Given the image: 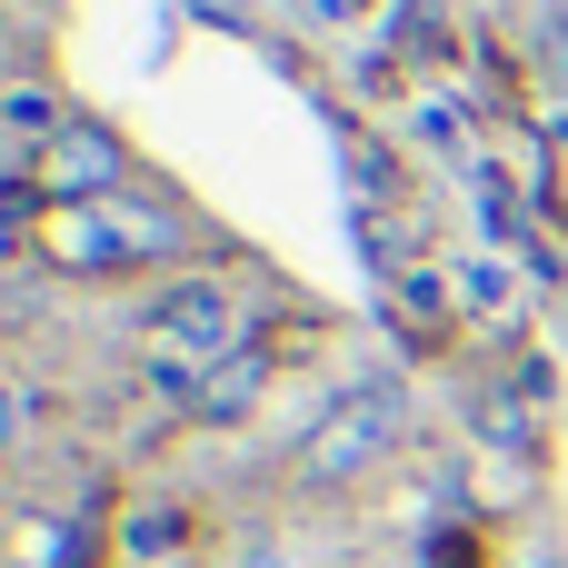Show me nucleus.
<instances>
[{"mask_svg": "<svg viewBox=\"0 0 568 568\" xmlns=\"http://www.w3.org/2000/svg\"><path fill=\"white\" fill-rule=\"evenodd\" d=\"M399 429H409V399H399V379H359V389H339V399L320 409V429L300 439V469H310L320 489H339V479L379 469V459L399 449Z\"/></svg>", "mask_w": 568, "mask_h": 568, "instance_id": "nucleus-1", "label": "nucleus"}, {"mask_svg": "<svg viewBox=\"0 0 568 568\" xmlns=\"http://www.w3.org/2000/svg\"><path fill=\"white\" fill-rule=\"evenodd\" d=\"M170 240H180V220L150 210V200H130V190H110V200H70V210L50 220V250H60L70 270H130V260H160Z\"/></svg>", "mask_w": 568, "mask_h": 568, "instance_id": "nucleus-2", "label": "nucleus"}, {"mask_svg": "<svg viewBox=\"0 0 568 568\" xmlns=\"http://www.w3.org/2000/svg\"><path fill=\"white\" fill-rule=\"evenodd\" d=\"M230 339H240V300H230L220 280H170V290L150 300V349H160L170 369H220Z\"/></svg>", "mask_w": 568, "mask_h": 568, "instance_id": "nucleus-3", "label": "nucleus"}, {"mask_svg": "<svg viewBox=\"0 0 568 568\" xmlns=\"http://www.w3.org/2000/svg\"><path fill=\"white\" fill-rule=\"evenodd\" d=\"M50 180H60L70 200H110V190H120V140H110V130H60V140H50Z\"/></svg>", "mask_w": 568, "mask_h": 568, "instance_id": "nucleus-4", "label": "nucleus"}, {"mask_svg": "<svg viewBox=\"0 0 568 568\" xmlns=\"http://www.w3.org/2000/svg\"><path fill=\"white\" fill-rule=\"evenodd\" d=\"M250 389H260V349L220 359V369L200 379V409H210V419H230V409H250Z\"/></svg>", "mask_w": 568, "mask_h": 568, "instance_id": "nucleus-5", "label": "nucleus"}, {"mask_svg": "<svg viewBox=\"0 0 568 568\" xmlns=\"http://www.w3.org/2000/svg\"><path fill=\"white\" fill-rule=\"evenodd\" d=\"M459 290H469V310H499V300H509V280H499V260H469V270H459Z\"/></svg>", "mask_w": 568, "mask_h": 568, "instance_id": "nucleus-6", "label": "nucleus"}, {"mask_svg": "<svg viewBox=\"0 0 568 568\" xmlns=\"http://www.w3.org/2000/svg\"><path fill=\"white\" fill-rule=\"evenodd\" d=\"M320 10H329V20H349V0H320Z\"/></svg>", "mask_w": 568, "mask_h": 568, "instance_id": "nucleus-7", "label": "nucleus"}, {"mask_svg": "<svg viewBox=\"0 0 568 568\" xmlns=\"http://www.w3.org/2000/svg\"><path fill=\"white\" fill-rule=\"evenodd\" d=\"M529 568H568V559H529Z\"/></svg>", "mask_w": 568, "mask_h": 568, "instance_id": "nucleus-8", "label": "nucleus"}]
</instances>
